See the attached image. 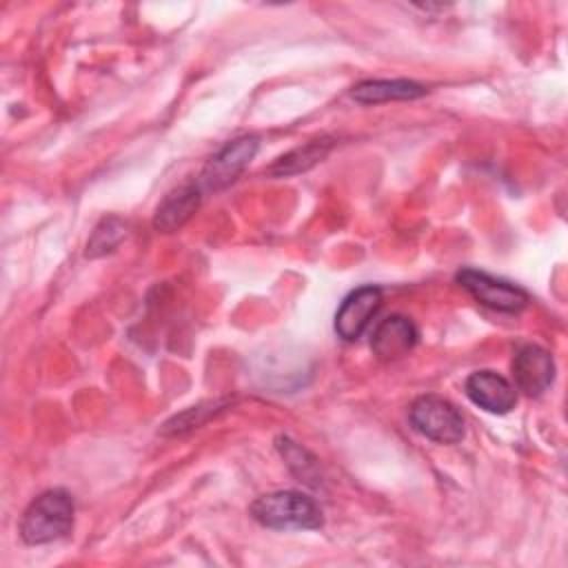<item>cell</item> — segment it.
<instances>
[{
    "instance_id": "1",
    "label": "cell",
    "mask_w": 568,
    "mask_h": 568,
    "mask_svg": "<svg viewBox=\"0 0 568 568\" xmlns=\"http://www.w3.org/2000/svg\"><path fill=\"white\" fill-rule=\"evenodd\" d=\"M251 517L273 530H315L324 524L320 504L300 490H273L257 497L251 508Z\"/></svg>"
},
{
    "instance_id": "2",
    "label": "cell",
    "mask_w": 568,
    "mask_h": 568,
    "mask_svg": "<svg viewBox=\"0 0 568 568\" xmlns=\"http://www.w3.org/2000/svg\"><path fill=\"white\" fill-rule=\"evenodd\" d=\"M75 504L64 488H49L38 495L20 519V537L24 544L40 546L67 537L73 528Z\"/></svg>"
},
{
    "instance_id": "3",
    "label": "cell",
    "mask_w": 568,
    "mask_h": 568,
    "mask_svg": "<svg viewBox=\"0 0 568 568\" xmlns=\"http://www.w3.org/2000/svg\"><path fill=\"white\" fill-rule=\"evenodd\" d=\"M410 426L430 442L457 444L464 439L466 426L457 406L439 395H422L408 408Z\"/></svg>"
},
{
    "instance_id": "4",
    "label": "cell",
    "mask_w": 568,
    "mask_h": 568,
    "mask_svg": "<svg viewBox=\"0 0 568 568\" xmlns=\"http://www.w3.org/2000/svg\"><path fill=\"white\" fill-rule=\"evenodd\" d=\"M457 284L468 291L475 302L499 313H519L530 302V295L521 286L477 268H462L457 273Z\"/></svg>"
},
{
    "instance_id": "5",
    "label": "cell",
    "mask_w": 568,
    "mask_h": 568,
    "mask_svg": "<svg viewBox=\"0 0 568 568\" xmlns=\"http://www.w3.org/2000/svg\"><path fill=\"white\" fill-rule=\"evenodd\" d=\"M260 146L257 135H240L226 142L204 166L200 175L202 191H220L237 180V175L248 166Z\"/></svg>"
},
{
    "instance_id": "6",
    "label": "cell",
    "mask_w": 568,
    "mask_h": 568,
    "mask_svg": "<svg viewBox=\"0 0 568 568\" xmlns=\"http://www.w3.org/2000/svg\"><path fill=\"white\" fill-rule=\"evenodd\" d=\"M382 288L373 284H364L351 291L335 313L337 337H342L344 342L359 339L368 324L375 320L377 311L382 308Z\"/></svg>"
},
{
    "instance_id": "7",
    "label": "cell",
    "mask_w": 568,
    "mask_h": 568,
    "mask_svg": "<svg viewBox=\"0 0 568 568\" xmlns=\"http://www.w3.org/2000/svg\"><path fill=\"white\" fill-rule=\"evenodd\" d=\"M513 379L517 390L528 397H537L550 388L555 379V359L552 355L537 344L521 346L513 357Z\"/></svg>"
},
{
    "instance_id": "8",
    "label": "cell",
    "mask_w": 568,
    "mask_h": 568,
    "mask_svg": "<svg viewBox=\"0 0 568 568\" xmlns=\"http://www.w3.org/2000/svg\"><path fill=\"white\" fill-rule=\"evenodd\" d=\"M466 397L493 415H506L517 404L515 386L495 371H475L464 384Z\"/></svg>"
},
{
    "instance_id": "9",
    "label": "cell",
    "mask_w": 568,
    "mask_h": 568,
    "mask_svg": "<svg viewBox=\"0 0 568 568\" xmlns=\"http://www.w3.org/2000/svg\"><path fill=\"white\" fill-rule=\"evenodd\" d=\"M419 331L406 315H388L371 335V351L377 359L393 362L408 355L417 344Z\"/></svg>"
},
{
    "instance_id": "10",
    "label": "cell",
    "mask_w": 568,
    "mask_h": 568,
    "mask_svg": "<svg viewBox=\"0 0 568 568\" xmlns=\"http://www.w3.org/2000/svg\"><path fill=\"white\" fill-rule=\"evenodd\" d=\"M200 202H202L200 184L191 182V184L178 186L158 204L153 215V226L162 233H173L182 229L200 209Z\"/></svg>"
},
{
    "instance_id": "11",
    "label": "cell",
    "mask_w": 568,
    "mask_h": 568,
    "mask_svg": "<svg viewBox=\"0 0 568 568\" xmlns=\"http://www.w3.org/2000/svg\"><path fill=\"white\" fill-rule=\"evenodd\" d=\"M426 95V87L397 78V80H364L351 89V98L359 104H382V102H395V100H415Z\"/></svg>"
},
{
    "instance_id": "12",
    "label": "cell",
    "mask_w": 568,
    "mask_h": 568,
    "mask_svg": "<svg viewBox=\"0 0 568 568\" xmlns=\"http://www.w3.org/2000/svg\"><path fill=\"white\" fill-rule=\"evenodd\" d=\"M335 140L333 138H315V140H308L306 144L280 155L268 169L266 173L273 175V178H288V175H297V173H304L308 169H313L317 162H322L328 151L333 149Z\"/></svg>"
},
{
    "instance_id": "13",
    "label": "cell",
    "mask_w": 568,
    "mask_h": 568,
    "mask_svg": "<svg viewBox=\"0 0 568 568\" xmlns=\"http://www.w3.org/2000/svg\"><path fill=\"white\" fill-rule=\"evenodd\" d=\"M277 450L284 457L291 473L311 486H320V462L315 455H311L306 448H302L297 442L288 437H277Z\"/></svg>"
},
{
    "instance_id": "14",
    "label": "cell",
    "mask_w": 568,
    "mask_h": 568,
    "mask_svg": "<svg viewBox=\"0 0 568 568\" xmlns=\"http://www.w3.org/2000/svg\"><path fill=\"white\" fill-rule=\"evenodd\" d=\"M126 237V222H122L115 215L102 217L95 229L91 231V237L87 242V257H102L120 246V242Z\"/></svg>"
},
{
    "instance_id": "15",
    "label": "cell",
    "mask_w": 568,
    "mask_h": 568,
    "mask_svg": "<svg viewBox=\"0 0 568 568\" xmlns=\"http://www.w3.org/2000/svg\"><path fill=\"white\" fill-rule=\"evenodd\" d=\"M204 406H206V404L191 406L189 410L175 415L173 419H169V422L164 424L162 433H164V435H182V433H186V430H191V428H197V426H200L202 422H206L213 413L222 410V408H224V402H217L213 408H204Z\"/></svg>"
}]
</instances>
